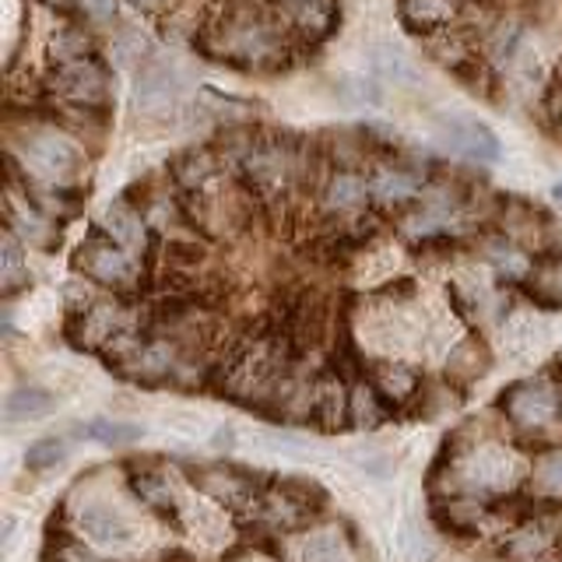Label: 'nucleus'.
<instances>
[{
    "mask_svg": "<svg viewBox=\"0 0 562 562\" xmlns=\"http://www.w3.org/2000/svg\"><path fill=\"white\" fill-rule=\"evenodd\" d=\"M8 158L18 162L29 180L40 183H64L70 187L75 176L85 169V151L75 137L53 127H25L22 134H11Z\"/></svg>",
    "mask_w": 562,
    "mask_h": 562,
    "instance_id": "nucleus-1",
    "label": "nucleus"
},
{
    "mask_svg": "<svg viewBox=\"0 0 562 562\" xmlns=\"http://www.w3.org/2000/svg\"><path fill=\"white\" fill-rule=\"evenodd\" d=\"M303 134H257L250 155L243 158L239 180L254 190L260 204H278L285 198V190L295 187V151Z\"/></svg>",
    "mask_w": 562,
    "mask_h": 562,
    "instance_id": "nucleus-2",
    "label": "nucleus"
},
{
    "mask_svg": "<svg viewBox=\"0 0 562 562\" xmlns=\"http://www.w3.org/2000/svg\"><path fill=\"white\" fill-rule=\"evenodd\" d=\"M75 271L88 281H95L102 289H113L120 295H134L145 281V257L123 250L120 243L102 236L92 225L88 239L75 250Z\"/></svg>",
    "mask_w": 562,
    "mask_h": 562,
    "instance_id": "nucleus-3",
    "label": "nucleus"
},
{
    "mask_svg": "<svg viewBox=\"0 0 562 562\" xmlns=\"http://www.w3.org/2000/svg\"><path fill=\"white\" fill-rule=\"evenodd\" d=\"M43 95L49 102L64 105H95V110H110V70L99 57L53 64V70L43 81Z\"/></svg>",
    "mask_w": 562,
    "mask_h": 562,
    "instance_id": "nucleus-4",
    "label": "nucleus"
},
{
    "mask_svg": "<svg viewBox=\"0 0 562 562\" xmlns=\"http://www.w3.org/2000/svg\"><path fill=\"white\" fill-rule=\"evenodd\" d=\"M180 105V75L176 67L148 57L134 70V110L148 120H166Z\"/></svg>",
    "mask_w": 562,
    "mask_h": 562,
    "instance_id": "nucleus-5",
    "label": "nucleus"
},
{
    "mask_svg": "<svg viewBox=\"0 0 562 562\" xmlns=\"http://www.w3.org/2000/svg\"><path fill=\"white\" fill-rule=\"evenodd\" d=\"M95 228L102 236H110L113 243H120L123 250H131L145 260L155 254V233L145 218V211H140V204L131 198V193H123V198L105 204L102 215L95 218Z\"/></svg>",
    "mask_w": 562,
    "mask_h": 562,
    "instance_id": "nucleus-6",
    "label": "nucleus"
},
{
    "mask_svg": "<svg viewBox=\"0 0 562 562\" xmlns=\"http://www.w3.org/2000/svg\"><path fill=\"white\" fill-rule=\"evenodd\" d=\"M4 225L25 246H40V250H57L60 246L57 218L46 215L43 207H35L25 193L11 183H8V198H4Z\"/></svg>",
    "mask_w": 562,
    "mask_h": 562,
    "instance_id": "nucleus-7",
    "label": "nucleus"
},
{
    "mask_svg": "<svg viewBox=\"0 0 562 562\" xmlns=\"http://www.w3.org/2000/svg\"><path fill=\"white\" fill-rule=\"evenodd\" d=\"M422 176L412 166H401V162H376L369 169V198H373L376 207L383 211H401L422 198Z\"/></svg>",
    "mask_w": 562,
    "mask_h": 562,
    "instance_id": "nucleus-8",
    "label": "nucleus"
},
{
    "mask_svg": "<svg viewBox=\"0 0 562 562\" xmlns=\"http://www.w3.org/2000/svg\"><path fill=\"white\" fill-rule=\"evenodd\" d=\"M443 137L450 140V148L457 155L471 158V162H496L503 155V145L496 131L488 127V123L474 120V116H443Z\"/></svg>",
    "mask_w": 562,
    "mask_h": 562,
    "instance_id": "nucleus-9",
    "label": "nucleus"
},
{
    "mask_svg": "<svg viewBox=\"0 0 562 562\" xmlns=\"http://www.w3.org/2000/svg\"><path fill=\"white\" fill-rule=\"evenodd\" d=\"M369 201V172L366 169H334L321 187V207L334 218L356 215Z\"/></svg>",
    "mask_w": 562,
    "mask_h": 562,
    "instance_id": "nucleus-10",
    "label": "nucleus"
},
{
    "mask_svg": "<svg viewBox=\"0 0 562 562\" xmlns=\"http://www.w3.org/2000/svg\"><path fill=\"white\" fill-rule=\"evenodd\" d=\"M222 166L225 162H222V155L215 148H190V151L172 158L169 180L187 198V193H198V190L211 187L215 180H222Z\"/></svg>",
    "mask_w": 562,
    "mask_h": 562,
    "instance_id": "nucleus-11",
    "label": "nucleus"
},
{
    "mask_svg": "<svg viewBox=\"0 0 562 562\" xmlns=\"http://www.w3.org/2000/svg\"><path fill=\"white\" fill-rule=\"evenodd\" d=\"M461 8H464V0H397L404 29L415 35H426V40L436 32H447Z\"/></svg>",
    "mask_w": 562,
    "mask_h": 562,
    "instance_id": "nucleus-12",
    "label": "nucleus"
},
{
    "mask_svg": "<svg viewBox=\"0 0 562 562\" xmlns=\"http://www.w3.org/2000/svg\"><path fill=\"white\" fill-rule=\"evenodd\" d=\"M506 412L514 422H520V426H544V422H552V415L559 412V401L549 386L527 383L506 397Z\"/></svg>",
    "mask_w": 562,
    "mask_h": 562,
    "instance_id": "nucleus-13",
    "label": "nucleus"
},
{
    "mask_svg": "<svg viewBox=\"0 0 562 562\" xmlns=\"http://www.w3.org/2000/svg\"><path fill=\"white\" fill-rule=\"evenodd\" d=\"M81 527H85L88 541L102 544V549H123V544L131 541V527H127V520L116 517L113 509H102V506L85 509Z\"/></svg>",
    "mask_w": 562,
    "mask_h": 562,
    "instance_id": "nucleus-14",
    "label": "nucleus"
},
{
    "mask_svg": "<svg viewBox=\"0 0 562 562\" xmlns=\"http://www.w3.org/2000/svg\"><path fill=\"white\" fill-rule=\"evenodd\" d=\"M85 57H99L92 32H85V25L67 22L49 35V60L53 64H67V60H85Z\"/></svg>",
    "mask_w": 562,
    "mask_h": 562,
    "instance_id": "nucleus-15",
    "label": "nucleus"
},
{
    "mask_svg": "<svg viewBox=\"0 0 562 562\" xmlns=\"http://www.w3.org/2000/svg\"><path fill=\"white\" fill-rule=\"evenodd\" d=\"M22 239H18L11 228L4 233V246H0V289L4 295H14L32 285V274H29V260H25V250H22Z\"/></svg>",
    "mask_w": 562,
    "mask_h": 562,
    "instance_id": "nucleus-16",
    "label": "nucleus"
},
{
    "mask_svg": "<svg viewBox=\"0 0 562 562\" xmlns=\"http://www.w3.org/2000/svg\"><path fill=\"white\" fill-rule=\"evenodd\" d=\"M53 397L46 386H18V391L8 394V404H4V418L8 422H32V418H43L53 412Z\"/></svg>",
    "mask_w": 562,
    "mask_h": 562,
    "instance_id": "nucleus-17",
    "label": "nucleus"
},
{
    "mask_svg": "<svg viewBox=\"0 0 562 562\" xmlns=\"http://www.w3.org/2000/svg\"><path fill=\"white\" fill-rule=\"evenodd\" d=\"M373 67H376V75H380V78L394 81V85H401V88L418 85V67H415V60H412L404 49H397L394 43H380V46L373 49Z\"/></svg>",
    "mask_w": 562,
    "mask_h": 562,
    "instance_id": "nucleus-18",
    "label": "nucleus"
},
{
    "mask_svg": "<svg viewBox=\"0 0 562 562\" xmlns=\"http://www.w3.org/2000/svg\"><path fill=\"white\" fill-rule=\"evenodd\" d=\"M348 397H351V394L341 391V383H338V380L316 383V386H313V415L321 418L327 429L341 426L345 415H348Z\"/></svg>",
    "mask_w": 562,
    "mask_h": 562,
    "instance_id": "nucleus-19",
    "label": "nucleus"
},
{
    "mask_svg": "<svg viewBox=\"0 0 562 562\" xmlns=\"http://www.w3.org/2000/svg\"><path fill=\"white\" fill-rule=\"evenodd\" d=\"M81 436L92 439V443H102V447H131L137 443L140 436V426L134 422H113V418H92L88 426H81Z\"/></svg>",
    "mask_w": 562,
    "mask_h": 562,
    "instance_id": "nucleus-20",
    "label": "nucleus"
},
{
    "mask_svg": "<svg viewBox=\"0 0 562 562\" xmlns=\"http://www.w3.org/2000/svg\"><path fill=\"white\" fill-rule=\"evenodd\" d=\"M520 46H524V29L517 22H499L485 40V60L506 67L520 53Z\"/></svg>",
    "mask_w": 562,
    "mask_h": 562,
    "instance_id": "nucleus-21",
    "label": "nucleus"
},
{
    "mask_svg": "<svg viewBox=\"0 0 562 562\" xmlns=\"http://www.w3.org/2000/svg\"><path fill=\"white\" fill-rule=\"evenodd\" d=\"M474 482H482V485H503L509 482V474H514V461L496 450V447H488V450H479L474 453Z\"/></svg>",
    "mask_w": 562,
    "mask_h": 562,
    "instance_id": "nucleus-22",
    "label": "nucleus"
},
{
    "mask_svg": "<svg viewBox=\"0 0 562 562\" xmlns=\"http://www.w3.org/2000/svg\"><path fill=\"white\" fill-rule=\"evenodd\" d=\"M380 391L369 383H359L356 391H351L348 397V418L356 422V426H376V422L383 418V404H380Z\"/></svg>",
    "mask_w": 562,
    "mask_h": 562,
    "instance_id": "nucleus-23",
    "label": "nucleus"
},
{
    "mask_svg": "<svg viewBox=\"0 0 562 562\" xmlns=\"http://www.w3.org/2000/svg\"><path fill=\"white\" fill-rule=\"evenodd\" d=\"M64 453H67V447H64L60 436H43L25 450V468L35 471V474L49 471V468H57L64 461Z\"/></svg>",
    "mask_w": 562,
    "mask_h": 562,
    "instance_id": "nucleus-24",
    "label": "nucleus"
},
{
    "mask_svg": "<svg viewBox=\"0 0 562 562\" xmlns=\"http://www.w3.org/2000/svg\"><path fill=\"white\" fill-rule=\"evenodd\" d=\"M531 295L544 306H562V263H552V268L531 271Z\"/></svg>",
    "mask_w": 562,
    "mask_h": 562,
    "instance_id": "nucleus-25",
    "label": "nucleus"
},
{
    "mask_svg": "<svg viewBox=\"0 0 562 562\" xmlns=\"http://www.w3.org/2000/svg\"><path fill=\"white\" fill-rule=\"evenodd\" d=\"M492 268L506 278H527L531 274V260L514 243H499V250H492Z\"/></svg>",
    "mask_w": 562,
    "mask_h": 562,
    "instance_id": "nucleus-26",
    "label": "nucleus"
},
{
    "mask_svg": "<svg viewBox=\"0 0 562 562\" xmlns=\"http://www.w3.org/2000/svg\"><path fill=\"white\" fill-rule=\"evenodd\" d=\"M113 49H116V57H120V64L123 67H131V70H137L140 64H145L151 53H148V43L140 40V35L134 32V29H123L120 32V40L113 43Z\"/></svg>",
    "mask_w": 562,
    "mask_h": 562,
    "instance_id": "nucleus-27",
    "label": "nucleus"
},
{
    "mask_svg": "<svg viewBox=\"0 0 562 562\" xmlns=\"http://www.w3.org/2000/svg\"><path fill=\"white\" fill-rule=\"evenodd\" d=\"M415 373H408V369H386V373L380 376L376 383V391L383 397H394V401H404V397H412L415 394Z\"/></svg>",
    "mask_w": 562,
    "mask_h": 562,
    "instance_id": "nucleus-28",
    "label": "nucleus"
},
{
    "mask_svg": "<svg viewBox=\"0 0 562 562\" xmlns=\"http://www.w3.org/2000/svg\"><path fill=\"white\" fill-rule=\"evenodd\" d=\"M134 488H137V496L145 499V503H151V506H158V509H166V506H172V492H169V485L158 479V474H137L134 479Z\"/></svg>",
    "mask_w": 562,
    "mask_h": 562,
    "instance_id": "nucleus-29",
    "label": "nucleus"
},
{
    "mask_svg": "<svg viewBox=\"0 0 562 562\" xmlns=\"http://www.w3.org/2000/svg\"><path fill=\"white\" fill-rule=\"evenodd\" d=\"M538 482H541V488H549V492H562V450H559V453H549V457H541V464H538Z\"/></svg>",
    "mask_w": 562,
    "mask_h": 562,
    "instance_id": "nucleus-30",
    "label": "nucleus"
},
{
    "mask_svg": "<svg viewBox=\"0 0 562 562\" xmlns=\"http://www.w3.org/2000/svg\"><path fill=\"white\" fill-rule=\"evenodd\" d=\"M541 544H544V531H541V527H527V531L514 544H509V552L520 555V559H531V555L541 552Z\"/></svg>",
    "mask_w": 562,
    "mask_h": 562,
    "instance_id": "nucleus-31",
    "label": "nucleus"
},
{
    "mask_svg": "<svg viewBox=\"0 0 562 562\" xmlns=\"http://www.w3.org/2000/svg\"><path fill=\"white\" fill-rule=\"evenodd\" d=\"M40 4L49 8V11H57V14H67V18L78 14V0H40Z\"/></svg>",
    "mask_w": 562,
    "mask_h": 562,
    "instance_id": "nucleus-32",
    "label": "nucleus"
},
{
    "mask_svg": "<svg viewBox=\"0 0 562 562\" xmlns=\"http://www.w3.org/2000/svg\"><path fill=\"white\" fill-rule=\"evenodd\" d=\"M131 4L137 8V11H145V14H155V11H162L169 0H131Z\"/></svg>",
    "mask_w": 562,
    "mask_h": 562,
    "instance_id": "nucleus-33",
    "label": "nucleus"
},
{
    "mask_svg": "<svg viewBox=\"0 0 562 562\" xmlns=\"http://www.w3.org/2000/svg\"><path fill=\"white\" fill-rule=\"evenodd\" d=\"M92 8H95L99 14H105V18H113V11H116V0H92Z\"/></svg>",
    "mask_w": 562,
    "mask_h": 562,
    "instance_id": "nucleus-34",
    "label": "nucleus"
},
{
    "mask_svg": "<svg viewBox=\"0 0 562 562\" xmlns=\"http://www.w3.org/2000/svg\"><path fill=\"white\" fill-rule=\"evenodd\" d=\"M552 198H555V201H562V180H559V183L552 187Z\"/></svg>",
    "mask_w": 562,
    "mask_h": 562,
    "instance_id": "nucleus-35",
    "label": "nucleus"
}]
</instances>
